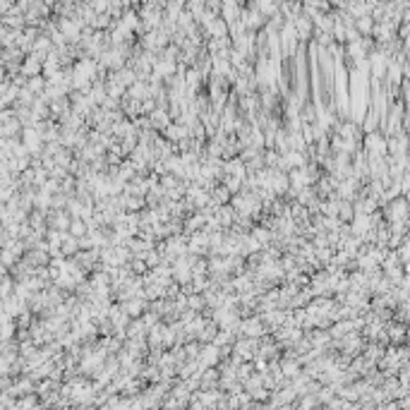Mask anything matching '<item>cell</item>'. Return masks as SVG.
Returning a JSON list of instances; mask_svg holds the SVG:
<instances>
[{
    "label": "cell",
    "instance_id": "cell-15",
    "mask_svg": "<svg viewBox=\"0 0 410 410\" xmlns=\"http://www.w3.org/2000/svg\"><path fill=\"white\" fill-rule=\"evenodd\" d=\"M209 195H211V202H213V204H228V199H230V192L226 189V185H223V182H216Z\"/></svg>",
    "mask_w": 410,
    "mask_h": 410
},
{
    "label": "cell",
    "instance_id": "cell-2",
    "mask_svg": "<svg viewBox=\"0 0 410 410\" xmlns=\"http://www.w3.org/2000/svg\"><path fill=\"white\" fill-rule=\"evenodd\" d=\"M264 333H269V329L261 322L259 312H252V315L240 317V324H237V336H250V339H261Z\"/></svg>",
    "mask_w": 410,
    "mask_h": 410
},
{
    "label": "cell",
    "instance_id": "cell-9",
    "mask_svg": "<svg viewBox=\"0 0 410 410\" xmlns=\"http://www.w3.org/2000/svg\"><path fill=\"white\" fill-rule=\"evenodd\" d=\"M70 213L65 211V209H51L46 216V223L48 228H56V230H67V226H70Z\"/></svg>",
    "mask_w": 410,
    "mask_h": 410
},
{
    "label": "cell",
    "instance_id": "cell-24",
    "mask_svg": "<svg viewBox=\"0 0 410 410\" xmlns=\"http://www.w3.org/2000/svg\"><path fill=\"white\" fill-rule=\"evenodd\" d=\"M127 264H130V269H132L134 276H142V274H147V269H149L147 264H144L142 257H132V259L127 261Z\"/></svg>",
    "mask_w": 410,
    "mask_h": 410
},
{
    "label": "cell",
    "instance_id": "cell-12",
    "mask_svg": "<svg viewBox=\"0 0 410 410\" xmlns=\"http://www.w3.org/2000/svg\"><path fill=\"white\" fill-rule=\"evenodd\" d=\"M168 123H171V115H168L166 108L156 106V108L149 113V125H151V130H156V132H163V127H166Z\"/></svg>",
    "mask_w": 410,
    "mask_h": 410
},
{
    "label": "cell",
    "instance_id": "cell-6",
    "mask_svg": "<svg viewBox=\"0 0 410 410\" xmlns=\"http://www.w3.org/2000/svg\"><path fill=\"white\" fill-rule=\"evenodd\" d=\"M187 252L206 257V252H209V233H206L204 228L195 230V233H189L187 235Z\"/></svg>",
    "mask_w": 410,
    "mask_h": 410
},
{
    "label": "cell",
    "instance_id": "cell-25",
    "mask_svg": "<svg viewBox=\"0 0 410 410\" xmlns=\"http://www.w3.org/2000/svg\"><path fill=\"white\" fill-rule=\"evenodd\" d=\"M39 72H41V65L36 58H29L22 67V75H27V77H34V75H39Z\"/></svg>",
    "mask_w": 410,
    "mask_h": 410
},
{
    "label": "cell",
    "instance_id": "cell-13",
    "mask_svg": "<svg viewBox=\"0 0 410 410\" xmlns=\"http://www.w3.org/2000/svg\"><path fill=\"white\" fill-rule=\"evenodd\" d=\"M123 348H125L127 353L132 355V357H144V355L149 353L147 339H125V341H123Z\"/></svg>",
    "mask_w": 410,
    "mask_h": 410
},
{
    "label": "cell",
    "instance_id": "cell-26",
    "mask_svg": "<svg viewBox=\"0 0 410 410\" xmlns=\"http://www.w3.org/2000/svg\"><path fill=\"white\" fill-rule=\"evenodd\" d=\"M27 89H29V91H34V94H41V91L46 89V82H43V77L34 75V77H29V84H27Z\"/></svg>",
    "mask_w": 410,
    "mask_h": 410
},
{
    "label": "cell",
    "instance_id": "cell-7",
    "mask_svg": "<svg viewBox=\"0 0 410 410\" xmlns=\"http://www.w3.org/2000/svg\"><path fill=\"white\" fill-rule=\"evenodd\" d=\"M384 329H387V336H389V343H391V346H398V343H405V341H408V326L403 322H394V319H391V322H387Z\"/></svg>",
    "mask_w": 410,
    "mask_h": 410
},
{
    "label": "cell",
    "instance_id": "cell-8",
    "mask_svg": "<svg viewBox=\"0 0 410 410\" xmlns=\"http://www.w3.org/2000/svg\"><path fill=\"white\" fill-rule=\"evenodd\" d=\"M115 302H118V300H115ZM120 307L125 309L130 317H142V312H147V307H149V300L134 295V298L123 300V302H120Z\"/></svg>",
    "mask_w": 410,
    "mask_h": 410
},
{
    "label": "cell",
    "instance_id": "cell-27",
    "mask_svg": "<svg viewBox=\"0 0 410 410\" xmlns=\"http://www.w3.org/2000/svg\"><path fill=\"white\" fill-rule=\"evenodd\" d=\"M17 405H24V408H29V405H36V398H34V396H24V398L17 403Z\"/></svg>",
    "mask_w": 410,
    "mask_h": 410
},
{
    "label": "cell",
    "instance_id": "cell-16",
    "mask_svg": "<svg viewBox=\"0 0 410 410\" xmlns=\"http://www.w3.org/2000/svg\"><path fill=\"white\" fill-rule=\"evenodd\" d=\"M216 331H219V326L211 322V319H206V324H204V329L197 333V341L199 343H211L213 341V336H216Z\"/></svg>",
    "mask_w": 410,
    "mask_h": 410
},
{
    "label": "cell",
    "instance_id": "cell-17",
    "mask_svg": "<svg viewBox=\"0 0 410 410\" xmlns=\"http://www.w3.org/2000/svg\"><path fill=\"white\" fill-rule=\"evenodd\" d=\"M139 257H142V259H144V264H147V267H149V269H154V267H156V264H161V261H163V257H161V252H158V250H156V245H154V247H149L147 252H142V254H139Z\"/></svg>",
    "mask_w": 410,
    "mask_h": 410
},
{
    "label": "cell",
    "instance_id": "cell-14",
    "mask_svg": "<svg viewBox=\"0 0 410 410\" xmlns=\"http://www.w3.org/2000/svg\"><path fill=\"white\" fill-rule=\"evenodd\" d=\"M60 252H63V257H72V254L79 252V240L75 235H70V233H65L63 240H60Z\"/></svg>",
    "mask_w": 410,
    "mask_h": 410
},
{
    "label": "cell",
    "instance_id": "cell-19",
    "mask_svg": "<svg viewBox=\"0 0 410 410\" xmlns=\"http://www.w3.org/2000/svg\"><path fill=\"white\" fill-rule=\"evenodd\" d=\"M219 182H223V185H226V189H228L230 195H235V192H240V189H243V178H237V175H223Z\"/></svg>",
    "mask_w": 410,
    "mask_h": 410
},
{
    "label": "cell",
    "instance_id": "cell-28",
    "mask_svg": "<svg viewBox=\"0 0 410 410\" xmlns=\"http://www.w3.org/2000/svg\"><path fill=\"white\" fill-rule=\"evenodd\" d=\"M0 252H3V247H0Z\"/></svg>",
    "mask_w": 410,
    "mask_h": 410
},
{
    "label": "cell",
    "instance_id": "cell-22",
    "mask_svg": "<svg viewBox=\"0 0 410 410\" xmlns=\"http://www.w3.org/2000/svg\"><path fill=\"white\" fill-rule=\"evenodd\" d=\"M387 230L391 235H408V221H387Z\"/></svg>",
    "mask_w": 410,
    "mask_h": 410
},
{
    "label": "cell",
    "instance_id": "cell-18",
    "mask_svg": "<svg viewBox=\"0 0 410 410\" xmlns=\"http://www.w3.org/2000/svg\"><path fill=\"white\" fill-rule=\"evenodd\" d=\"M67 233L75 237H82L84 233H87V223H84V219H79V216H72L70 219V226H67Z\"/></svg>",
    "mask_w": 410,
    "mask_h": 410
},
{
    "label": "cell",
    "instance_id": "cell-3",
    "mask_svg": "<svg viewBox=\"0 0 410 410\" xmlns=\"http://www.w3.org/2000/svg\"><path fill=\"white\" fill-rule=\"evenodd\" d=\"M381 213L387 221H408V195H398V197L389 199L381 206Z\"/></svg>",
    "mask_w": 410,
    "mask_h": 410
},
{
    "label": "cell",
    "instance_id": "cell-23",
    "mask_svg": "<svg viewBox=\"0 0 410 410\" xmlns=\"http://www.w3.org/2000/svg\"><path fill=\"white\" fill-rule=\"evenodd\" d=\"M288 149L295 151H305V139L300 132H288Z\"/></svg>",
    "mask_w": 410,
    "mask_h": 410
},
{
    "label": "cell",
    "instance_id": "cell-21",
    "mask_svg": "<svg viewBox=\"0 0 410 410\" xmlns=\"http://www.w3.org/2000/svg\"><path fill=\"white\" fill-rule=\"evenodd\" d=\"M187 307L195 309V312H202V309L206 307L204 295H202V293H187Z\"/></svg>",
    "mask_w": 410,
    "mask_h": 410
},
{
    "label": "cell",
    "instance_id": "cell-11",
    "mask_svg": "<svg viewBox=\"0 0 410 410\" xmlns=\"http://www.w3.org/2000/svg\"><path fill=\"white\" fill-rule=\"evenodd\" d=\"M278 367H281V372H283L285 379H293L295 374H300L302 372V365H300L298 357H293V355H281L278 357Z\"/></svg>",
    "mask_w": 410,
    "mask_h": 410
},
{
    "label": "cell",
    "instance_id": "cell-4",
    "mask_svg": "<svg viewBox=\"0 0 410 410\" xmlns=\"http://www.w3.org/2000/svg\"><path fill=\"white\" fill-rule=\"evenodd\" d=\"M333 134H339L348 142H360L363 139V130H360V123H355L350 118H339V123L333 125Z\"/></svg>",
    "mask_w": 410,
    "mask_h": 410
},
{
    "label": "cell",
    "instance_id": "cell-20",
    "mask_svg": "<svg viewBox=\"0 0 410 410\" xmlns=\"http://www.w3.org/2000/svg\"><path fill=\"white\" fill-rule=\"evenodd\" d=\"M125 197V211H142L147 202L144 197H134V195H123Z\"/></svg>",
    "mask_w": 410,
    "mask_h": 410
},
{
    "label": "cell",
    "instance_id": "cell-10",
    "mask_svg": "<svg viewBox=\"0 0 410 410\" xmlns=\"http://www.w3.org/2000/svg\"><path fill=\"white\" fill-rule=\"evenodd\" d=\"M199 363L204 365V367H216L219 365V346H213V343H202V348H199Z\"/></svg>",
    "mask_w": 410,
    "mask_h": 410
},
{
    "label": "cell",
    "instance_id": "cell-1",
    "mask_svg": "<svg viewBox=\"0 0 410 410\" xmlns=\"http://www.w3.org/2000/svg\"><path fill=\"white\" fill-rule=\"evenodd\" d=\"M360 149H363L367 156H387V134L381 132V130L365 132L363 139H360Z\"/></svg>",
    "mask_w": 410,
    "mask_h": 410
},
{
    "label": "cell",
    "instance_id": "cell-5",
    "mask_svg": "<svg viewBox=\"0 0 410 410\" xmlns=\"http://www.w3.org/2000/svg\"><path fill=\"white\" fill-rule=\"evenodd\" d=\"M233 353L237 355V357H243V360H252L254 355H257V350H259V339H250V336H237L235 341H233Z\"/></svg>",
    "mask_w": 410,
    "mask_h": 410
}]
</instances>
